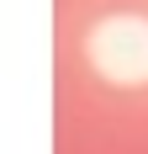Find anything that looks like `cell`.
I'll return each mask as SVG.
<instances>
[{
    "label": "cell",
    "mask_w": 148,
    "mask_h": 154,
    "mask_svg": "<svg viewBox=\"0 0 148 154\" xmlns=\"http://www.w3.org/2000/svg\"><path fill=\"white\" fill-rule=\"evenodd\" d=\"M53 154H148V0H53Z\"/></svg>",
    "instance_id": "6da1fadb"
}]
</instances>
